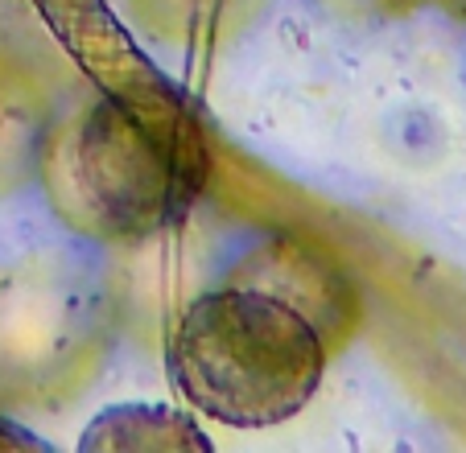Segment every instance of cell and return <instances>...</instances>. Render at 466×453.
<instances>
[{"instance_id":"2","label":"cell","mask_w":466,"mask_h":453,"mask_svg":"<svg viewBox=\"0 0 466 453\" xmlns=\"http://www.w3.org/2000/svg\"><path fill=\"white\" fill-rule=\"evenodd\" d=\"M330 342L289 301L256 285L211 288L169 338V375L190 408L219 425L268 428L322 388Z\"/></svg>"},{"instance_id":"3","label":"cell","mask_w":466,"mask_h":453,"mask_svg":"<svg viewBox=\"0 0 466 453\" xmlns=\"http://www.w3.org/2000/svg\"><path fill=\"white\" fill-rule=\"evenodd\" d=\"M231 280L236 285H256L264 293L289 301L293 309H301L326 334V342H330L335 326H351L355 317L351 288L339 277V268L298 244H264L239 268H231Z\"/></svg>"},{"instance_id":"4","label":"cell","mask_w":466,"mask_h":453,"mask_svg":"<svg viewBox=\"0 0 466 453\" xmlns=\"http://www.w3.org/2000/svg\"><path fill=\"white\" fill-rule=\"evenodd\" d=\"M83 449H124V453H174V449H207L203 428L186 412L166 404H116L104 408L83 433Z\"/></svg>"},{"instance_id":"1","label":"cell","mask_w":466,"mask_h":453,"mask_svg":"<svg viewBox=\"0 0 466 453\" xmlns=\"http://www.w3.org/2000/svg\"><path fill=\"white\" fill-rule=\"evenodd\" d=\"M37 177L75 236L141 244L177 226L203 198L211 148L198 112L174 91H99L46 132Z\"/></svg>"}]
</instances>
